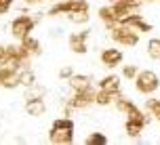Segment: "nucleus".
I'll return each mask as SVG.
<instances>
[{
  "label": "nucleus",
  "mask_w": 160,
  "mask_h": 145,
  "mask_svg": "<svg viewBox=\"0 0 160 145\" xmlns=\"http://www.w3.org/2000/svg\"><path fill=\"white\" fill-rule=\"evenodd\" d=\"M74 120L70 116L65 118H57L51 124V130H48V141L55 145H70L74 143Z\"/></svg>",
  "instance_id": "1"
},
{
  "label": "nucleus",
  "mask_w": 160,
  "mask_h": 145,
  "mask_svg": "<svg viewBox=\"0 0 160 145\" xmlns=\"http://www.w3.org/2000/svg\"><path fill=\"white\" fill-rule=\"evenodd\" d=\"M95 95H97L95 86H88V89H82V90H74V95L65 101L63 114H65V116H70L74 109H87L88 105L95 103Z\"/></svg>",
  "instance_id": "2"
},
{
  "label": "nucleus",
  "mask_w": 160,
  "mask_h": 145,
  "mask_svg": "<svg viewBox=\"0 0 160 145\" xmlns=\"http://www.w3.org/2000/svg\"><path fill=\"white\" fill-rule=\"evenodd\" d=\"M40 21V17H30V15H17L13 21H11V36L15 40H23L25 36H30L34 32L36 23Z\"/></svg>",
  "instance_id": "3"
},
{
  "label": "nucleus",
  "mask_w": 160,
  "mask_h": 145,
  "mask_svg": "<svg viewBox=\"0 0 160 145\" xmlns=\"http://www.w3.org/2000/svg\"><path fill=\"white\" fill-rule=\"evenodd\" d=\"M110 36H112V40L116 42V44H120V46H128L133 48L139 44V32L137 30H133V27H127V25H112L110 27Z\"/></svg>",
  "instance_id": "4"
},
{
  "label": "nucleus",
  "mask_w": 160,
  "mask_h": 145,
  "mask_svg": "<svg viewBox=\"0 0 160 145\" xmlns=\"http://www.w3.org/2000/svg\"><path fill=\"white\" fill-rule=\"evenodd\" d=\"M135 89L141 95H154L160 89L158 74L152 72V70H139V74H137V78H135Z\"/></svg>",
  "instance_id": "5"
},
{
  "label": "nucleus",
  "mask_w": 160,
  "mask_h": 145,
  "mask_svg": "<svg viewBox=\"0 0 160 145\" xmlns=\"http://www.w3.org/2000/svg\"><path fill=\"white\" fill-rule=\"evenodd\" d=\"M72 11H88V2L87 0H61L47 11L48 17H59V15H68Z\"/></svg>",
  "instance_id": "6"
},
{
  "label": "nucleus",
  "mask_w": 160,
  "mask_h": 145,
  "mask_svg": "<svg viewBox=\"0 0 160 145\" xmlns=\"http://www.w3.org/2000/svg\"><path fill=\"white\" fill-rule=\"evenodd\" d=\"M88 36H91V30H82V32L70 34V38H68L70 51H72V53H76V55H84V53L88 51V46H87Z\"/></svg>",
  "instance_id": "7"
},
{
  "label": "nucleus",
  "mask_w": 160,
  "mask_h": 145,
  "mask_svg": "<svg viewBox=\"0 0 160 145\" xmlns=\"http://www.w3.org/2000/svg\"><path fill=\"white\" fill-rule=\"evenodd\" d=\"M114 105H116V109L122 112L127 118H145V114L141 112V109H139L131 99H127V97H122V95L116 99V103H114Z\"/></svg>",
  "instance_id": "8"
},
{
  "label": "nucleus",
  "mask_w": 160,
  "mask_h": 145,
  "mask_svg": "<svg viewBox=\"0 0 160 145\" xmlns=\"http://www.w3.org/2000/svg\"><path fill=\"white\" fill-rule=\"evenodd\" d=\"M99 19L103 21L105 25H108V30L112 27V25H116V23H120V19H122V15H120V11H118V7L116 4H108V7H101L99 11Z\"/></svg>",
  "instance_id": "9"
},
{
  "label": "nucleus",
  "mask_w": 160,
  "mask_h": 145,
  "mask_svg": "<svg viewBox=\"0 0 160 145\" xmlns=\"http://www.w3.org/2000/svg\"><path fill=\"white\" fill-rule=\"evenodd\" d=\"M120 25L133 27V30H137L139 34H143V32H152V23H148V21H145V19L139 15V13H133V15H127L124 19H120Z\"/></svg>",
  "instance_id": "10"
},
{
  "label": "nucleus",
  "mask_w": 160,
  "mask_h": 145,
  "mask_svg": "<svg viewBox=\"0 0 160 145\" xmlns=\"http://www.w3.org/2000/svg\"><path fill=\"white\" fill-rule=\"evenodd\" d=\"M150 116V114H148ZM127 118V122H124V130H127V135L131 139H139L141 137V133H143L145 124L150 122V118Z\"/></svg>",
  "instance_id": "11"
},
{
  "label": "nucleus",
  "mask_w": 160,
  "mask_h": 145,
  "mask_svg": "<svg viewBox=\"0 0 160 145\" xmlns=\"http://www.w3.org/2000/svg\"><path fill=\"white\" fill-rule=\"evenodd\" d=\"M99 59H101V63L105 65V67H118L120 63H122V59H124V55H122V51L120 48H103L101 51V55H99Z\"/></svg>",
  "instance_id": "12"
},
{
  "label": "nucleus",
  "mask_w": 160,
  "mask_h": 145,
  "mask_svg": "<svg viewBox=\"0 0 160 145\" xmlns=\"http://www.w3.org/2000/svg\"><path fill=\"white\" fill-rule=\"evenodd\" d=\"M25 112H28V116H34V118L44 116V112H47L44 99L42 97H28L25 99Z\"/></svg>",
  "instance_id": "13"
},
{
  "label": "nucleus",
  "mask_w": 160,
  "mask_h": 145,
  "mask_svg": "<svg viewBox=\"0 0 160 145\" xmlns=\"http://www.w3.org/2000/svg\"><path fill=\"white\" fill-rule=\"evenodd\" d=\"M68 84H70L72 90L88 89V86H93V76H87V74H74L72 78L68 80Z\"/></svg>",
  "instance_id": "14"
},
{
  "label": "nucleus",
  "mask_w": 160,
  "mask_h": 145,
  "mask_svg": "<svg viewBox=\"0 0 160 145\" xmlns=\"http://www.w3.org/2000/svg\"><path fill=\"white\" fill-rule=\"evenodd\" d=\"M122 95V93H114V90H103V89H97V95H95V103L97 105H114L116 103V99Z\"/></svg>",
  "instance_id": "15"
},
{
  "label": "nucleus",
  "mask_w": 160,
  "mask_h": 145,
  "mask_svg": "<svg viewBox=\"0 0 160 145\" xmlns=\"http://www.w3.org/2000/svg\"><path fill=\"white\" fill-rule=\"evenodd\" d=\"M97 89H103V90H114V93H120V76L116 74H110L101 80L97 82Z\"/></svg>",
  "instance_id": "16"
},
{
  "label": "nucleus",
  "mask_w": 160,
  "mask_h": 145,
  "mask_svg": "<svg viewBox=\"0 0 160 145\" xmlns=\"http://www.w3.org/2000/svg\"><path fill=\"white\" fill-rule=\"evenodd\" d=\"M21 46H23V48H25V51H28V53H30L32 57H36V55H40V53H42L40 40H38V38H34L32 34H30V36H25L23 40H21Z\"/></svg>",
  "instance_id": "17"
},
{
  "label": "nucleus",
  "mask_w": 160,
  "mask_h": 145,
  "mask_svg": "<svg viewBox=\"0 0 160 145\" xmlns=\"http://www.w3.org/2000/svg\"><path fill=\"white\" fill-rule=\"evenodd\" d=\"M68 21L74 25H84L88 23V19H91V15H88V11H72V13H68Z\"/></svg>",
  "instance_id": "18"
},
{
  "label": "nucleus",
  "mask_w": 160,
  "mask_h": 145,
  "mask_svg": "<svg viewBox=\"0 0 160 145\" xmlns=\"http://www.w3.org/2000/svg\"><path fill=\"white\" fill-rule=\"evenodd\" d=\"M19 80H21V86H25V89L34 86V84H36V74H34V70L32 67L21 70V72H19Z\"/></svg>",
  "instance_id": "19"
},
{
  "label": "nucleus",
  "mask_w": 160,
  "mask_h": 145,
  "mask_svg": "<svg viewBox=\"0 0 160 145\" xmlns=\"http://www.w3.org/2000/svg\"><path fill=\"white\" fill-rule=\"evenodd\" d=\"M145 112L150 114L154 120L160 122V99H148L145 101Z\"/></svg>",
  "instance_id": "20"
},
{
  "label": "nucleus",
  "mask_w": 160,
  "mask_h": 145,
  "mask_svg": "<svg viewBox=\"0 0 160 145\" xmlns=\"http://www.w3.org/2000/svg\"><path fill=\"white\" fill-rule=\"evenodd\" d=\"M148 55L154 61H160V38H150L148 40Z\"/></svg>",
  "instance_id": "21"
},
{
  "label": "nucleus",
  "mask_w": 160,
  "mask_h": 145,
  "mask_svg": "<svg viewBox=\"0 0 160 145\" xmlns=\"http://www.w3.org/2000/svg\"><path fill=\"white\" fill-rule=\"evenodd\" d=\"M84 143H87V145H108V143H110V139L105 137L103 133H91V135L84 139Z\"/></svg>",
  "instance_id": "22"
},
{
  "label": "nucleus",
  "mask_w": 160,
  "mask_h": 145,
  "mask_svg": "<svg viewBox=\"0 0 160 145\" xmlns=\"http://www.w3.org/2000/svg\"><path fill=\"white\" fill-rule=\"evenodd\" d=\"M137 74H139V67H137V65H122V78L135 80Z\"/></svg>",
  "instance_id": "23"
},
{
  "label": "nucleus",
  "mask_w": 160,
  "mask_h": 145,
  "mask_svg": "<svg viewBox=\"0 0 160 145\" xmlns=\"http://www.w3.org/2000/svg\"><path fill=\"white\" fill-rule=\"evenodd\" d=\"M74 74H76V72H74V67L65 65V67H61V70H59V78H61V80H70Z\"/></svg>",
  "instance_id": "24"
},
{
  "label": "nucleus",
  "mask_w": 160,
  "mask_h": 145,
  "mask_svg": "<svg viewBox=\"0 0 160 145\" xmlns=\"http://www.w3.org/2000/svg\"><path fill=\"white\" fill-rule=\"evenodd\" d=\"M13 2L15 0H0V15H7L11 11V7H13Z\"/></svg>",
  "instance_id": "25"
},
{
  "label": "nucleus",
  "mask_w": 160,
  "mask_h": 145,
  "mask_svg": "<svg viewBox=\"0 0 160 145\" xmlns=\"http://www.w3.org/2000/svg\"><path fill=\"white\" fill-rule=\"evenodd\" d=\"M2 61H7V46L4 44H0V63Z\"/></svg>",
  "instance_id": "26"
},
{
  "label": "nucleus",
  "mask_w": 160,
  "mask_h": 145,
  "mask_svg": "<svg viewBox=\"0 0 160 145\" xmlns=\"http://www.w3.org/2000/svg\"><path fill=\"white\" fill-rule=\"evenodd\" d=\"M61 34H63V30H61V27H55V30L51 32V36H61Z\"/></svg>",
  "instance_id": "27"
},
{
  "label": "nucleus",
  "mask_w": 160,
  "mask_h": 145,
  "mask_svg": "<svg viewBox=\"0 0 160 145\" xmlns=\"http://www.w3.org/2000/svg\"><path fill=\"white\" fill-rule=\"evenodd\" d=\"M38 2H44V0H25V4H38Z\"/></svg>",
  "instance_id": "28"
},
{
  "label": "nucleus",
  "mask_w": 160,
  "mask_h": 145,
  "mask_svg": "<svg viewBox=\"0 0 160 145\" xmlns=\"http://www.w3.org/2000/svg\"><path fill=\"white\" fill-rule=\"evenodd\" d=\"M141 2H156V0H141Z\"/></svg>",
  "instance_id": "29"
},
{
  "label": "nucleus",
  "mask_w": 160,
  "mask_h": 145,
  "mask_svg": "<svg viewBox=\"0 0 160 145\" xmlns=\"http://www.w3.org/2000/svg\"><path fill=\"white\" fill-rule=\"evenodd\" d=\"M112 2H122V0H112Z\"/></svg>",
  "instance_id": "30"
}]
</instances>
